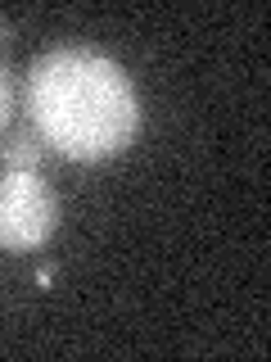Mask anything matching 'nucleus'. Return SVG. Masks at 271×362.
Segmentation results:
<instances>
[{"mask_svg": "<svg viewBox=\"0 0 271 362\" xmlns=\"http://www.w3.org/2000/svg\"><path fill=\"white\" fill-rule=\"evenodd\" d=\"M9 109H14V90H9V77H5V68H0V127L9 122Z\"/></svg>", "mask_w": 271, "mask_h": 362, "instance_id": "20e7f679", "label": "nucleus"}, {"mask_svg": "<svg viewBox=\"0 0 271 362\" xmlns=\"http://www.w3.org/2000/svg\"><path fill=\"white\" fill-rule=\"evenodd\" d=\"M5 41H9V23L0 18V45H5Z\"/></svg>", "mask_w": 271, "mask_h": 362, "instance_id": "39448f33", "label": "nucleus"}, {"mask_svg": "<svg viewBox=\"0 0 271 362\" xmlns=\"http://www.w3.org/2000/svg\"><path fill=\"white\" fill-rule=\"evenodd\" d=\"M5 168H23V173H37L41 168V145L32 132H18L14 141L5 145Z\"/></svg>", "mask_w": 271, "mask_h": 362, "instance_id": "7ed1b4c3", "label": "nucleus"}, {"mask_svg": "<svg viewBox=\"0 0 271 362\" xmlns=\"http://www.w3.org/2000/svg\"><path fill=\"white\" fill-rule=\"evenodd\" d=\"M28 109L41 141L68 158H109L140 127V105L118 64L95 50H50L32 64Z\"/></svg>", "mask_w": 271, "mask_h": 362, "instance_id": "f257e3e1", "label": "nucleus"}, {"mask_svg": "<svg viewBox=\"0 0 271 362\" xmlns=\"http://www.w3.org/2000/svg\"><path fill=\"white\" fill-rule=\"evenodd\" d=\"M59 222V199L37 173L5 168L0 177V249H37Z\"/></svg>", "mask_w": 271, "mask_h": 362, "instance_id": "f03ea898", "label": "nucleus"}]
</instances>
